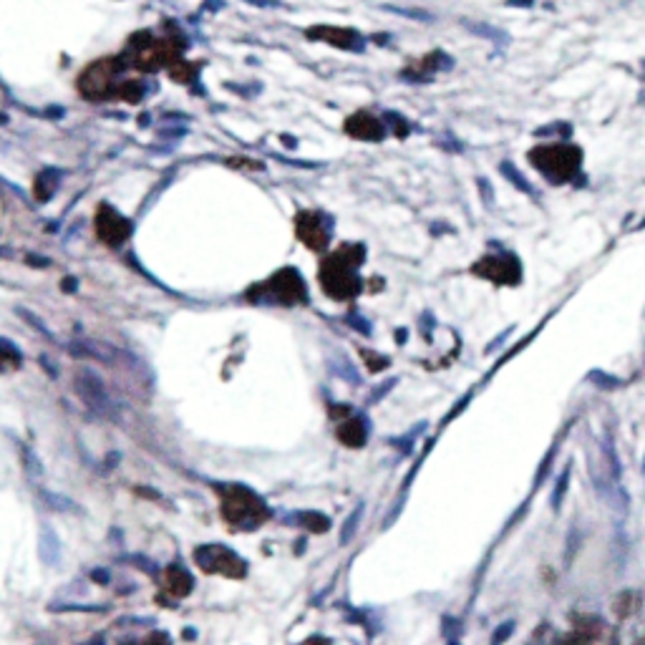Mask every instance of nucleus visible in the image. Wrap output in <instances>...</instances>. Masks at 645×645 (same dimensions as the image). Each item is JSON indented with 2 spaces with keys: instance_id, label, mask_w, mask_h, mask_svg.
<instances>
[{
  "instance_id": "obj_1",
  "label": "nucleus",
  "mask_w": 645,
  "mask_h": 645,
  "mask_svg": "<svg viewBox=\"0 0 645 645\" xmlns=\"http://www.w3.org/2000/svg\"><path fill=\"white\" fill-rule=\"evenodd\" d=\"M222 494V514L229 524H237L242 529H257L260 522L267 517V506L252 489L242 484L217 486Z\"/></svg>"
},
{
  "instance_id": "obj_2",
  "label": "nucleus",
  "mask_w": 645,
  "mask_h": 645,
  "mask_svg": "<svg viewBox=\"0 0 645 645\" xmlns=\"http://www.w3.org/2000/svg\"><path fill=\"white\" fill-rule=\"evenodd\" d=\"M74 391L86 406H89L94 414L99 416H114V404H111V396H109V389L101 379L96 376V371H91V368L81 366L76 368L74 374Z\"/></svg>"
},
{
  "instance_id": "obj_3",
  "label": "nucleus",
  "mask_w": 645,
  "mask_h": 645,
  "mask_svg": "<svg viewBox=\"0 0 645 645\" xmlns=\"http://www.w3.org/2000/svg\"><path fill=\"white\" fill-rule=\"evenodd\" d=\"M194 560L204 572H217L224 577H245L247 575V562L242 560L237 552H232L224 544H202L194 549Z\"/></svg>"
},
{
  "instance_id": "obj_4",
  "label": "nucleus",
  "mask_w": 645,
  "mask_h": 645,
  "mask_svg": "<svg viewBox=\"0 0 645 645\" xmlns=\"http://www.w3.org/2000/svg\"><path fill=\"white\" fill-rule=\"evenodd\" d=\"M41 560L46 565H59L61 562V542L54 529L41 527Z\"/></svg>"
},
{
  "instance_id": "obj_5",
  "label": "nucleus",
  "mask_w": 645,
  "mask_h": 645,
  "mask_svg": "<svg viewBox=\"0 0 645 645\" xmlns=\"http://www.w3.org/2000/svg\"><path fill=\"white\" fill-rule=\"evenodd\" d=\"M192 587H194V577L189 575L184 567H181V565H171L169 567V590L174 592L176 597L189 595V592H192Z\"/></svg>"
},
{
  "instance_id": "obj_6",
  "label": "nucleus",
  "mask_w": 645,
  "mask_h": 645,
  "mask_svg": "<svg viewBox=\"0 0 645 645\" xmlns=\"http://www.w3.org/2000/svg\"><path fill=\"white\" fill-rule=\"evenodd\" d=\"M38 494H41V499L46 501V506L54 509V512H76V514H81V506H76V501L69 499V496H61V494H56V491H46V489H41Z\"/></svg>"
},
{
  "instance_id": "obj_7",
  "label": "nucleus",
  "mask_w": 645,
  "mask_h": 645,
  "mask_svg": "<svg viewBox=\"0 0 645 645\" xmlns=\"http://www.w3.org/2000/svg\"><path fill=\"white\" fill-rule=\"evenodd\" d=\"M338 436L346 441V446H363L366 441V429L358 421H346V426L338 429Z\"/></svg>"
},
{
  "instance_id": "obj_8",
  "label": "nucleus",
  "mask_w": 645,
  "mask_h": 645,
  "mask_svg": "<svg viewBox=\"0 0 645 645\" xmlns=\"http://www.w3.org/2000/svg\"><path fill=\"white\" fill-rule=\"evenodd\" d=\"M293 519H295V524L313 529V532H326L328 529V517H323L320 512H298Z\"/></svg>"
},
{
  "instance_id": "obj_9",
  "label": "nucleus",
  "mask_w": 645,
  "mask_h": 645,
  "mask_svg": "<svg viewBox=\"0 0 645 645\" xmlns=\"http://www.w3.org/2000/svg\"><path fill=\"white\" fill-rule=\"evenodd\" d=\"M466 28H469L471 33H476V36L489 38V41H494V43L509 41V36H506L504 31H499V28H494V26H486V23H466Z\"/></svg>"
},
{
  "instance_id": "obj_10",
  "label": "nucleus",
  "mask_w": 645,
  "mask_h": 645,
  "mask_svg": "<svg viewBox=\"0 0 645 645\" xmlns=\"http://www.w3.org/2000/svg\"><path fill=\"white\" fill-rule=\"evenodd\" d=\"M361 517H363V504H358V506H356V512H353L351 517L346 519V524H343V529H341V544H348L353 537H356L358 522H361Z\"/></svg>"
},
{
  "instance_id": "obj_11",
  "label": "nucleus",
  "mask_w": 645,
  "mask_h": 645,
  "mask_svg": "<svg viewBox=\"0 0 645 645\" xmlns=\"http://www.w3.org/2000/svg\"><path fill=\"white\" fill-rule=\"evenodd\" d=\"M499 171H501V174H504V176H509V179L514 181V187L524 189V192H527V194H534V189L529 187V181L524 179V176L519 174L517 169H514V164H509V161H504V164H499Z\"/></svg>"
},
{
  "instance_id": "obj_12",
  "label": "nucleus",
  "mask_w": 645,
  "mask_h": 645,
  "mask_svg": "<svg viewBox=\"0 0 645 645\" xmlns=\"http://www.w3.org/2000/svg\"><path fill=\"white\" fill-rule=\"evenodd\" d=\"M567 481H570V466L557 476V486H555V494H552V509H560V501L567 491Z\"/></svg>"
},
{
  "instance_id": "obj_13",
  "label": "nucleus",
  "mask_w": 645,
  "mask_h": 645,
  "mask_svg": "<svg viewBox=\"0 0 645 645\" xmlns=\"http://www.w3.org/2000/svg\"><path fill=\"white\" fill-rule=\"evenodd\" d=\"M23 461H26V469H28V476H31V479H36V476H43L41 461H38V456L31 451V449H23Z\"/></svg>"
},
{
  "instance_id": "obj_14",
  "label": "nucleus",
  "mask_w": 645,
  "mask_h": 645,
  "mask_svg": "<svg viewBox=\"0 0 645 645\" xmlns=\"http://www.w3.org/2000/svg\"><path fill=\"white\" fill-rule=\"evenodd\" d=\"M18 313H21V315H23V318H26V320H28V323H31V326H33V328H36V331H38V333H43V336H46V338H54V333H51V331H49V328L43 326L41 320H38V318H36V315H33V313H28V310H18Z\"/></svg>"
},
{
  "instance_id": "obj_15",
  "label": "nucleus",
  "mask_w": 645,
  "mask_h": 645,
  "mask_svg": "<svg viewBox=\"0 0 645 645\" xmlns=\"http://www.w3.org/2000/svg\"><path fill=\"white\" fill-rule=\"evenodd\" d=\"M512 633H514V623H512V620H509V623H504V625H499V630H496L494 638H491V645H499L501 640H506Z\"/></svg>"
},
{
  "instance_id": "obj_16",
  "label": "nucleus",
  "mask_w": 645,
  "mask_h": 645,
  "mask_svg": "<svg viewBox=\"0 0 645 645\" xmlns=\"http://www.w3.org/2000/svg\"><path fill=\"white\" fill-rule=\"evenodd\" d=\"M91 577H94V580H96V582H101V585H106V582L111 580L106 570H91Z\"/></svg>"
}]
</instances>
